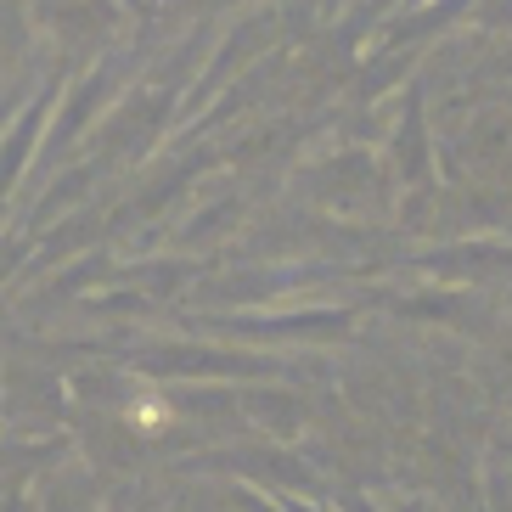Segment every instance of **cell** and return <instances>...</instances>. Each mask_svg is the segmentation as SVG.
<instances>
[{
	"label": "cell",
	"instance_id": "obj_1",
	"mask_svg": "<svg viewBox=\"0 0 512 512\" xmlns=\"http://www.w3.org/2000/svg\"><path fill=\"white\" fill-rule=\"evenodd\" d=\"M51 96H57V85H40V91L23 102V113H17L6 130H0V203L12 197L17 175L29 169L34 147H40V136H46V107H51Z\"/></svg>",
	"mask_w": 512,
	"mask_h": 512
}]
</instances>
